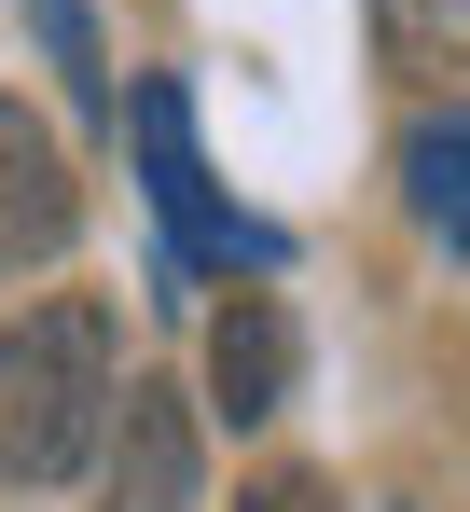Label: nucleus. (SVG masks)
I'll list each match as a JSON object with an SVG mask.
<instances>
[{
	"label": "nucleus",
	"instance_id": "f257e3e1",
	"mask_svg": "<svg viewBox=\"0 0 470 512\" xmlns=\"http://www.w3.org/2000/svg\"><path fill=\"white\" fill-rule=\"evenodd\" d=\"M111 429V305H14L0 319V485H70Z\"/></svg>",
	"mask_w": 470,
	"mask_h": 512
},
{
	"label": "nucleus",
	"instance_id": "f03ea898",
	"mask_svg": "<svg viewBox=\"0 0 470 512\" xmlns=\"http://www.w3.org/2000/svg\"><path fill=\"white\" fill-rule=\"evenodd\" d=\"M125 139H139V180H153L180 263H249V277L277 263V222H249L222 180H208V153H194V97H180V84H139V97H125Z\"/></svg>",
	"mask_w": 470,
	"mask_h": 512
},
{
	"label": "nucleus",
	"instance_id": "7ed1b4c3",
	"mask_svg": "<svg viewBox=\"0 0 470 512\" xmlns=\"http://www.w3.org/2000/svg\"><path fill=\"white\" fill-rule=\"evenodd\" d=\"M97 512H194V416H180V388H153V374L111 388V429H97Z\"/></svg>",
	"mask_w": 470,
	"mask_h": 512
},
{
	"label": "nucleus",
	"instance_id": "20e7f679",
	"mask_svg": "<svg viewBox=\"0 0 470 512\" xmlns=\"http://www.w3.org/2000/svg\"><path fill=\"white\" fill-rule=\"evenodd\" d=\"M70 222H83V180H70V153H56V125L0 84V277H14V263H56Z\"/></svg>",
	"mask_w": 470,
	"mask_h": 512
},
{
	"label": "nucleus",
	"instance_id": "39448f33",
	"mask_svg": "<svg viewBox=\"0 0 470 512\" xmlns=\"http://www.w3.org/2000/svg\"><path fill=\"white\" fill-rule=\"evenodd\" d=\"M208 402H222L235 429L291 402V305H277V291H235L222 319H208Z\"/></svg>",
	"mask_w": 470,
	"mask_h": 512
},
{
	"label": "nucleus",
	"instance_id": "423d86ee",
	"mask_svg": "<svg viewBox=\"0 0 470 512\" xmlns=\"http://www.w3.org/2000/svg\"><path fill=\"white\" fill-rule=\"evenodd\" d=\"M401 194H415V222H429L443 250H470V97L401 139Z\"/></svg>",
	"mask_w": 470,
	"mask_h": 512
},
{
	"label": "nucleus",
	"instance_id": "0eeeda50",
	"mask_svg": "<svg viewBox=\"0 0 470 512\" xmlns=\"http://www.w3.org/2000/svg\"><path fill=\"white\" fill-rule=\"evenodd\" d=\"M374 56L401 84H457L470 70V0H374Z\"/></svg>",
	"mask_w": 470,
	"mask_h": 512
},
{
	"label": "nucleus",
	"instance_id": "6e6552de",
	"mask_svg": "<svg viewBox=\"0 0 470 512\" xmlns=\"http://www.w3.org/2000/svg\"><path fill=\"white\" fill-rule=\"evenodd\" d=\"M42 42H56V70H70L83 111H111V70H97V28H83V0H42Z\"/></svg>",
	"mask_w": 470,
	"mask_h": 512
},
{
	"label": "nucleus",
	"instance_id": "1a4fd4ad",
	"mask_svg": "<svg viewBox=\"0 0 470 512\" xmlns=\"http://www.w3.org/2000/svg\"><path fill=\"white\" fill-rule=\"evenodd\" d=\"M235 512H346V499H332L318 471H263V485H249V499H235Z\"/></svg>",
	"mask_w": 470,
	"mask_h": 512
}]
</instances>
